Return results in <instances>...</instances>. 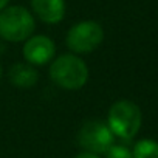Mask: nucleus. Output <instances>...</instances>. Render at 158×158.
<instances>
[{
    "label": "nucleus",
    "mask_w": 158,
    "mask_h": 158,
    "mask_svg": "<svg viewBox=\"0 0 158 158\" xmlns=\"http://www.w3.org/2000/svg\"><path fill=\"white\" fill-rule=\"evenodd\" d=\"M50 77L57 87L64 90H79L89 81V67L73 53L60 54L51 60Z\"/></svg>",
    "instance_id": "f257e3e1"
},
{
    "label": "nucleus",
    "mask_w": 158,
    "mask_h": 158,
    "mask_svg": "<svg viewBox=\"0 0 158 158\" xmlns=\"http://www.w3.org/2000/svg\"><path fill=\"white\" fill-rule=\"evenodd\" d=\"M34 28V16L25 6L8 5L0 11V37L6 42H23L33 36Z\"/></svg>",
    "instance_id": "f03ea898"
},
{
    "label": "nucleus",
    "mask_w": 158,
    "mask_h": 158,
    "mask_svg": "<svg viewBox=\"0 0 158 158\" xmlns=\"http://www.w3.org/2000/svg\"><path fill=\"white\" fill-rule=\"evenodd\" d=\"M143 115L139 107L129 99H119L112 104L107 115V126L112 133L121 139H132L141 129Z\"/></svg>",
    "instance_id": "7ed1b4c3"
},
{
    "label": "nucleus",
    "mask_w": 158,
    "mask_h": 158,
    "mask_svg": "<svg viewBox=\"0 0 158 158\" xmlns=\"http://www.w3.org/2000/svg\"><path fill=\"white\" fill-rule=\"evenodd\" d=\"M104 40V30L95 20H82L73 25L65 36V44L71 53L87 54L95 51Z\"/></svg>",
    "instance_id": "20e7f679"
},
{
    "label": "nucleus",
    "mask_w": 158,
    "mask_h": 158,
    "mask_svg": "<svg viewBox=\"0 0 158 158\" xmlns=\"http://www.w3.org/2000/svg\"><path fill=\"white\" fill-rule=\"evenodd\" d=\"M76 141L84 152L102 155L115 144V135L107 123L101 119H90L81 126Z\"/></svg>",
    "instance_id": "39448f33"
},
{
    "label": "nucleus",
    "mask_w": 158,
    "mask_h": 158,
    "mask_svg": "<svg viewBox=\"0 0 158 158\" xmlns=\"http://www.w3.org/2000/svg\"><path fill=\"white\" fill-rule=\"evenodd\" d=\"M22 54L27 60V64L36 67V65H45L54 59L56 54V45L54 42L44 34H33L30 39L25 40V45L22 48Z\"/></svg>",
    "instance_id": "423d86ee"
},
{
    "label": "nucleus",
    "mask_w": 158,
    "mask_h": 158,
    "mask_svg": "<svg viewBox=\"0 0 158 158\" xmlns=\"http://www.w3.org/2000/svg\"><path fill=\"white\" fill-rule=\"evenodd\" d=\"M31 10L44 23L56 25L65 16V0H31Z\"/></svg>",
    "instance_id": "0eeeda50"
},
{
    "label": "nucleus",
    "mask_w": 158,
    "mask_h": 158,
    "mask_svg": "<svg viewBox=\"0 0 158 158\" xmlns=\"http://www.w3.org/2000/svg\"><path fill=\"white\" fill-rule=\"evenodd\" d=\"M8 79L17 89H31L39 81V73L30 64L16 62L8 70Z\"/></svg>",
    "instance_id": "6e6552de"
},
{
    "label": "nucleus",
    "mask_w": 158,
    "mask_h": 158,
    "mask_svg": "<svg viewBox=\"0 0 158 158\" xmlns=\"http://www.w3.org/2000/svg\"><path fill=\"white\" fill-rule=\"evenodd\" d=\"M132 155L133 158H158V141L150 138L136 141Z\"/></svg>",
    "instance_id": "1a4fd4ad"
},
{
    "label": "nucleus",
    "mask_w": 158,
    "mask_h": 158,
    "mask_svg": "<svg viewBox=\"0 0 158 158\" xmlns=\"http://www.w3.org/2000/svg\"><path fill=\"white\" fill-rule=\"evenodd\" d=\"M104 155L106 158H133L132 150L123 144H113Z\"/></svg>",
    "instance_id": "9d476101"
},
{
    "label": "nucleus",
    "mask_w": 158,
    "mask_h": 158,
    "mask_svg": "<svg viewBox=\"0 0 158 158\" xmlns=\"http://www.w3.org/2000/svg\"><path fill=\"white\" fill-rule=\"evenodd\" d=\"M74 158H99V155H95V153H90V152H81Z\"/></svg>",
    "instance_id": "9b49d317"
},
{
    "label": "nucleus",
    "mask_w": 158,
    "mask_h": 158,
    "mask_svg": "<svg viewBox=\"0 0 158 158\" xmlns=\"http://www.w3.org/2000/svg\"><path fill=\"white\" fill-rule=\"evenodd\" d=\"M10 5V0H0V11H2L3 8H6Z\"/></svg>",
    "instance_id": "f8f14e48"
},
{
    "label": "nucleus",
    "mask_w": 158,
    "mask_h": 158,
    "mask_svg": "<svg viewBox=\"0 0 158 158\" xmlns=\"http://www.w3.org/2000/svg\"><path fill=\"white\" fill-rule=\"evenodd\" d=\"M2 74H3V70H2V65H0V79H2Z\"/></svg>",
    "instance_id": "ddd939ff"
}]
</instances>
